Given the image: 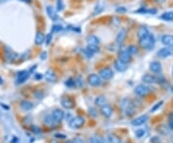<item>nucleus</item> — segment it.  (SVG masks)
I'll return each mask as SVG.
<instances>
[{"label": "nucleus", "instance_id": "nucleus-11", "mask_svg": "<svg viewBox=\"0 0 173 143\" xmlns=\"http://www.w3.org/2000/svg\"><path fill=\"white\" fill-rule=\"evenodd\" d=\"M118 60L127 65V63L131 61V55L127 52V50H121L118 54Z\"/></svg>", "mask_w": 173, "mask_h": 143}, {"label": "nucleus", "instance_id": "nucleus-36", "mask_svg": "<svg viewBox=\"0 0 173 143\" xmlns=\"http://www.w3.org/2000/svg\"><path fill=\"white\" fill-rule=\"evenodd\" d=\"M34 95H35V97L36 98H38V99H41V98H43V92H41V91H35L34 92Z\"/></svg>", "mask_w": 173, "mask_h": 143}, {"label": "nucleus", "instance_id": "nucleus-40", "mask_svg": "<svg viewBox=\"0 0 173 143\" xmlns=\"http://www.w3.org/2000/svg\"><path fill=\"white\" fill-rule=\"evenodd\" d=\"M73 143H85V141H84V139L83 138H81V137H75L74 139H73V141H72Z\"/></svg>", "mask_w": 173, "mask_h": 143}, {"label": "nucleus", "instance_id": "nucleus-14", "mask_svg": "<svg viewBox=\"0 0 173 143\" xmlns=\"http://www.w3.org/2000/svg\"><path fill=\"white\" fill-rule=\"evenodd\" d=\"M143 81L146 84H155V83H159V81L161 80L158 77L151 75V74H145L144 76H143Z\"/></svg>", "mask_w": 173, "mask_h": 143}, {"label": "nucleus", "instance_id": "nucleus-10", "mask_svg": "<svg viewBox=\"0 0 173 143\" xmlns=\"http://www.w3.org/2000/svg\"><path fill=\"white\" fill-rule=\"evenodd\" d=\"M148 120V115L147 114H144V115H140L139 116V117L135 118L134 120H132V122H131V124H132L133 126H141L143 125L146 121Z\"/></svg>", "mask_w": 173, "mask_h": 143}, {"label": "nucleus", "instance_id": "nucleus-51", "mask_svg": "<svg viewBox=\"0 0 173 143\" xmlns=\"http://www.w3.org/2000/svg\"><path fill=\"white\" fill-rule=\"evenodd\" d=\"M3 84V80L1 79V77H0V84Z\"/></svg>", "mask_w": 173, "mask_h": 143}, {"label": "nucleus", "instance_id": "nucleus-9", "mask_svg": "<svg viewBox=\"0 0 173 143\" xmlns=\"http://www.w3.org/2000/svg\"><path fill=\"white\" fill-rule=\"evenodd\" d=\"M30 76V71L27 70H24L21 71L18 74V77H17V84H23L24 82H26V80L29 78Z\"/></svg>", "mask_w": 173, "mask_h": 143}, {"label": "nucleus", "instance_id": "nucleus-15", "mask_svg": "<svg viewBox=\"0 0 173 143\" xmlns=\"http://www.w3.org/2000/svg\"><path fill=\"white\" fill-rule=\"evenodd\" d=\"M126 35H127V32L125 29H121L118 34L117 36V39H115V43H117V45H121L123 43V41L125 40V38H126Z\"/></svg>", "mask_w": 173, "mask_h": 143}, {"label": "nucleus", "instance_id": "nucleus-55", "mask_svg": "<svg viewBox=\"0 0 173 143\" xmlns=\"http://www.w3.org/2000/svg\"><path fill=\"white\" fill-rule=\"evenodd\" d=\"M172 74H173V69H172Z\"/></svg>", "mask_w": 173, "mask_h": 143}, {"label": "nucleus", "instance_id": "nucleus-12", "mask_svg": "<svg viewBox=\"0 0 173 143\" xmlns=\"http://www.w3.org/2000/svg\"><path fill=\"white\" fill-rule=\"evenodd\" d=\"M44 79L49 83H55L57 81V75L54 72V70L48 69L44 73Z\"/></svg>", "mask_w": 173, "mask_h": 143}, {"label": "nucleus", "instance_id": "nucleus-27", "mask_svg": "<svg viewBox=\"0 0 173 143\" xmlns=\"http://www.w3.org/2000/svg\"><path fill=\"white\" fill-rule=\"evenodd\" d=\"M88 143H104V140L102 137L98 135H93L88 139Z\"/></svg>", "mask_w": 173, "mask_h": 143}, {"label": "nucleus", "instance_id": "nucleus-49", "mask_svg": "<svg viewBox=\"0 0 173 143\" xmlns=\"http://www.w3.org/2000/svg\"><path fill=\"white\" fill-rule=\"evenodd\" d=\"M169 119L170 121H173V113H171V114L169 115Z\"/></svg>", "mask_w": 173, "mask_h": 143}, {"label": "nucleus", "instance_id": "nucleus-13", "mask_svg": "<svg viewBox=\"0 0 173 143\" xmlns=\"http://www.w3.org/2000/svg\"><path fill=\"white\" fill-rule=\"evenodd\" d=\"M161 41L165 47H172L173 46V35H165L162 37Z\"/></svg>", "mask_w": 173, "mask_h": 143}, {"label": "nucleus", "instance_id": "nucleus-21", "mask_svg": "<svg viewBox=\"0 0 173 143\" xmlns=\"http://www.w3.org/2000/svg\"><path fill=\"white\" fill-rule=\"evenodd\" d=\"M20 108L23 110H25V112H29V110H31L34 108V105L32 102L28 101V100H23V101L20 102Z\"/></svg>", "mask_w": 173, "mask_h": 143}, {"label": "nucleus", "instance_id": "nucleus-17", "mask_svg": "<svg viewBox=\"0 0 173 143\" xmlns=\"http://www.w3.org/2000/svg\"><path fill=\"white\" fill-rule=\"evenodd\" d=\"M46 13H47V15L49 17V18L52 19L53 21H56V20H58V18H59V17H58V14L56 13L55 9L52 6H47L46 7Z\"/></svg>", "mask_w": 173, "mask_h": 143}, {"label": "nucleus", "instance_id": "nucleus-25", "mask_svg": "<svg viewBox=\"0 0 173 143\" xmlns=\"http://www.w3.org/2000/svg\"><path fill=\"white\" fill-rule=\"evenodd\" d=\"M148 34H150V33H149V31H148L147 28L144 27V26H143V27H140V28L139 29V31H138L139 40L141 39V38H143V37H145V36H147Z\"/></svg>", "mask_w": 173, "mask_h": 143}, {"label": "nucleus", "instance_id": "nucleus-46", "mask_svg": "<svg viewBox=\"0 0 173 143\" xmlns=\"http://www.w3.org/2000/svg\"><path fill=\"white\" fill-rule=\"evenodd\" d=\"M45 58H46V53L43 52V53H41V55H40V59L41 60H45Z\"/></svg>", "mask_w": 173, "mask_h": 143}, {"label": "nucleus", "instance_id": "nucleus-29", "mask_svg": "<svg viewBox=\"0 0 173 143\" xmlns=\"http://www.w3.org/2000/svg\"><path fill=\"white\" fill-rule=\"evenodd\" d=\"M108 139H109L110 143H120V142H121L118 137L117 135H109Z\"/></svg>", "mask_w": 173, "mask_h": 143}, {"label": "nucleus", "instance_id": "nucleus-6", "mask_svg": "<svg viewBox=\"0 0 173 143\" xmlns=\"http://www.w3.org/2000/svg\"><path fill=\"white\" fill-rule=\"evenodd\" d=\"M99 76H100L102 79H104V80H110V79L113 78L114 72H113V70L111 69V68L105 67V68H103V69L100 70V72H99Z\"/></svg>", "mask_w": 173, "mask_h": 143}, {"label": "nucleus", "instance_id": "nucleus-24", "mask_svg": "<svg viewBox=\"0 0 173 143\" xmlns=\"http://www.w3.org/2000/svg\"><path fill=\"white\" fill-rule=\"evenodd\" d=\"M94 103H95V105L97 106V107L102 108L103 106L107 105V100H106V98H105L104 96H102V95H101V96H98V97L95 99Z\"/></svg>", "mask_w": 173, "mask_h": 143}, {"label": "nucleus", "instance_id": "nucleus-44", "mask_svg": "<svg viewBox=\"0 0 173 143\" xmlns=\"http://www.w3.org/2000/svg\"><path fill=\"white\" fill-rule=\"evenodd\" d=\"M117 13H125V12H126V9L123 8V7H119V8L117 9Z\"/></svg>", "mask_w": 173, "mask_h": 143}, {"label": "nucleus", "instance_id": "nucleus-34", "mask_svg": "<svg viewBox=\"0 0 173 143\" xmlns=\"http://www.w3.org/2000/svg\"><path fill=\"white\" fill-rule=\"evenodd\" d=\"M44 122H45L46 124L52 125V124H53V123L55 122V121L53 120V118H52V116L49 115V116H46V117L44 118Z\"/></svg>", "mask_w": 173, "mask_h": 143}, {"label": "nucleus", "instance_id": "nucleus-2", "mask_svg": "<svg viewBox=\"0 0 173 143\" xmlns=\"http://www.w3.org/2000/svg\"><path fill=\"white\" fill-rule=\"evenodd\" d=\"M120 108H121L127 115H132L135 113V107L134 104L132 103L130 99L128 98H124L121 102H120Z\"/></svg>", "mask_w": 173, "mask_h": 143}, {"label": "nucleus", "instance_id": "nucleus-22", "mask_svg": "<svg viewBox=\"0 0 173 143\" xmlns=\"http://www.w3.org/2000/svg\"><path fill=\"white\" fill-rule=\"evenodd\" d=\"M99 42L100 40H98L97 37L95 36H88L87 38V43L88 45H91V46H99Z\"/></svg>", "mask_w": 173, "mask_h": 143}, {"label": "nucleus", "instance_id": "nucleus-42", "mask_svg": "<svg viewBox=\"0 0 173 143\" xmlns=\"http://www.w3.org/2000/svg\"><path fill=\"white\" fill-rule=\"evenodd\" d=\"M51 38H52V36H51V33L48 34L47 36H45V40H46V44H49L50 43V40H51Z\"/></svg>", "mask_w": 173, "mask_h": 143}, {"label": "nucleus", "instance_id": "nucleus-23", "mask_svg": "<svg viewBox=\"0 0 173 143\" xmlns=\"http://www.w3.org/2000/svg\"><path fill=\"white\" fill-rule=\"evenodd\" d=\"M114 68L119 72H124L128 68V66L126 63H124L122 62H120L119 60H117L114 62Z\"/></svg>", "mask_w": 173, "mask_h": 143}, {"label": "nucleus", "instance_id": "nucleus-41", "mask_svg": "<svg viewBox=\"0 0 173 143\" xmlns=\"http://www.w3.org/2000/svg\"><path fill=\"white\" fill-rule=\"evenodd\" d=\"M88 112H90V114L91 115H92L93 116V117H95V116H96V110H94L93 108H91V109H88Z\"/></svg>", "mask_w": 173, "mask_h": 143}, {"label": "nucleus", "instance_id": "nucleus-54", "mask_svg": "<svg viewBox=\"0 0 173 143\" xmlns=\"http://www.w3.org/2000/svg\"><path fill=\"white\" fill-rule=\"evenodd\" d=\"M0 1H1V2H3V1H5V0H0Z\"/></svg>", "mask_w": 173, "mask_h": 143}, {"label": "nucleus", "instance_id": "nucleus-1", "mask_svg": "<svg viewBox=\"0 0 173 143\" xmlns=\"http://www.w3.org/2000/svg\"><path fill=\"white\" fill-rule=\"evenodd\" d=\"M139 45L144 49L150 50L155 45V38L153 35L148 34L147 36L143 37V38L139 39Z\"/></svg>", "mask_w": 173, "mask_h": 143}, {"label": "nucleus", "instance_id": "nucleus-18", "mask_svg": "<svg viewBox=\"0 0 173 143\" xmlns=\"http://www.w3.org/2000/svg\"><path fill=\"white\" fill-rule=\"evenodd\" d=\"M100 112L105 117H107V118L111 117V116L113 115V109L110 107L109 105H105L102 108H100Z\"/></svg>", "mask_w": 173, "mask_h": 143}, {"label": "nucleus", "instance_id": "nucleus-43", "mask_svg": "<svg viewBox=\"0 0 173 143\" xmlns=\"http://www.w3.org/2000/svg\"><path fill=\"white\" fill-rule=\"evenodd\" d=\"M32 130L34 131V133H38V134H40V130L39 129V127H35V126H33L32 127Z\"/></svg>", "mask_w": 173, "mask_h": 143}, {"label": "nucleus", "instance_id": "nucleus-47", "mask_svg": "<svg viewBox=\"0 0 173 143\" xmlns=\"http://www.w3.org/2000/svg\"><path fill=\"white\" fill-rule=\"evenodd\" d=\"M169 128L173 131V121H169Z\"/></svg>", "mask_w": 173, "mask_h": 143}, {"label": "nucleus", "instance_id": "nucleus-53", "mask_svg": "<svg viewBox=\"0 0 173 143\" xmlns=\"http://www.w3.org/2000/svg\"><path fill=\"white\" fill-rule=\"evenodd\" d=\"M171 91H172V92H173V87H171Z\"/></svg>", "mask_w": 173, "mask_h": 143}, {"label": "nucleus", "instance_id": "nucleus-26", "mask_svg": "<svg viewBox=\"0 0 173 143\" xmlns=\"http://www.w3.org/2000/svg\"><path fill=\"white\" fill-rule=\"evenodd\" d=\"M161 18L165 21H172L173 20V12H165L161 15Z\"/></svg>", "mask_w": 173, "mask_h": 143}, {"label": "nucleus", "instance_id": "nucleus-5", "mask_svg": "<svg viewBox=\"0 0 173 143\" xmlns=\"http://www.w3.org/2000/svg\"><path fill=\"white\" fill-rule=\"evenodd\" d=\"M149 92H150V87L145 86V84H139V86H137V87L135 88V93L141 97L146 96Z\"/></svg>", "mask_w": 173, "mask_h": 143}, {"label": "nucleus", "instance_id": "nucleus-56", "mask_svg": "<svg viewBox=\"0 0 173 143\" xmlns=\"http://www.w3.org/2000/svg\"><path fill=\"white\" fill-rule=\"evenodd\" d=\"M120 143H122V142H120Z\"/></svg>", "mask_w": 173, "mask_h": 143}, {"label": "nucleus", "instance_id": "nucleus-8", "mask_svg": "<svg viewBox=\"0 0 173 143\" xmlns=\"http://www.w3.org/2000/svg\"><path fill=\"white\" fill-rule=\"evenodd\" d=\"M51 116H52V118H53V120L55 121V122H60V121H62V119H64L65 113L60 109H56V110H53V112H52Z\"/></svg>", "mask_w": 173, "mask_h": 143}, {"label": "nucleus", "instance_id": "nucleus-39", "mask_svg": "<svg viewBox=\"0 0 173 143\" xmlns=\"http://www.w3.org/2000/svg\"><path fill=\"white\" fill-rule=\"evenodd\" d=\"M162 101H161V102H159V103H157L156 106H154V107L151 109V112H155V110H158V109L161 107V106H162Z\"/></svg>", "mask_w": 173, "mask_h": 143}, {"label": "nucleus", "instance_id": "nucleus-32", "mask_svg": "<svg viewBox=\"0 0 173 143\" xmlns=\"http://www.w3.org/2000/svg\"><path fill=\"white\" fill-rule=\"evenodd\" d=\"M74 82H75V87H81L83 86V84H84L83 79H82L81 77L76 78L75 80H74Z\"/></svg>", "mask_w": 173, "mask_h": 143}, {"label": "nucleus", "instance_id": "nucleus-28", "mask_svg": "<svg viewBox=\"0 0 173 143\" xmlns=\"http://www.w3.org/2000/svg\"><path fill=\"white\" fill-rule=\"evenodd\" d=\"M136 13H139V14H155L157 13V10L156 9H149V10H147V9L143 8V9L138 10Z\"/></svg>", "mask_w": 173, "mask_h": 143}, {"label": "nucleus", "instance_id": "nucleus-31", "mask_svg": "<svg viewBox=\"0 0 173 143\" xmlns=\"http://www.w3.org/2000/svg\"><path fill=\"white\" fill-rule=\"evenodd\" d=\"M135 135H136V136L138 137V138H140V137L144 136L145 131H144L143 129H139V130H137V131L135 132Z\"/></svg>", "mask_w": 173, "mask_h": 143}, {"label": "nucleus", "instance_id": "nucleus-7", "mask_svg": "<svg viewBox=\"0 0 173 143\" xmlns=\"http://www.w3.org/2000/svg\"><path fill=\"white\" fill-rule=\"evenodd\" d=\"M157 55L160 58H162V59H165V58L173 55V48H171V47H164V48L159 50Z\"/></svg>", "mask_w": 173, "mask_h": 143}, {"label": "nucleus", "instance_id": "nucleus-38", "mask_svg": "<svg viewBox=\"0 0 173 143\" xmlns=\"http://www.w3.org/2000/svg\"><path fill=\"white\" fill-rule=\"evenodd\" d=\"M54 136L56 137V138H60V139H65L66 138V135H64V134H60V133H56L55 135H54Z\"/></svg>", "mask_w": 173, "mask_h": 143}, {"label": "nucleus", "instance_id": "nucleus-33", "mask_svg": "<svg viewBox=\"0 0 173 143\" xmlns=\"http://www.w3.org/2000/svg\"><path fill=\"white\" fill-rule=\"evenodd\" d=\"M65 8V5H64V2H62V0H57V10L58 11H62Z\"/></svg>", "mask_w": 173, "mask_h": 143}, {"label": "nucleus", "instance_id": "nucleus-30", "mask_svg": "<svg viewBox=\"0 0 173 143\" xmlns=\"http://www.w3.org/2000/svg\"><path fill=\"white\" fill-rule=\"evenodd\" d=\"M127 52L129 53V54L132 56L134 54H136V53L138 52V48H137V46H135V45H130L128 48H127Z\"/></svg>", "mask_w": 173, "mask_h": 143}, {"label": "nucleus", "instance_id": "nucleus-35", "mask_svg": "<svg viewBox=\"0 0 173 143\" xmlns=\"http://www.w3.org/2000/svg\"><path fill=\"white\" fill-rule=\"evenodd\" d=\"M66 86L69 87H72L75 86V82L74 80H72V79H69V80H66Z\"/></svg>", "mask_w": 173, "mask_h": 143}, {"label": "nucleus", "instance_id": "nucleus-57", "mask_svg": "<svg viewBox=\"0 0 173 143\" xmlns=\"http://www.w3.org/2000/svg\"><path fill=\"white\" fill-rule=\"evenodd\" d=\"M54 143H56V142H54Z\"/></svg>", "mask_w": 173, "mask_h": 143}, {"label": "nucleus", "instance_id": "nucleus-37", "mask_svg": "<svg viewBox=\"0 0 173 143\" xmlns=\"http://www.w3.org/2000/svg\"><path fill=\"white\" fill-rule=\"evenodd\" d=\"M62 30V26L61 25H54L53 28H52V32H59Z\"/></svg>", "mask_w": 173, "mask_h": 143}, {"label": "nucleus", "instance_id": "nucleus-45", "mask_svg": "<svg viewBox=\"0 0 173 143\" xmlns=\"http://www.w3.org/2000/svg\"><path fill=\"white\" fill-rule=\"evenodd\" d=\"M41 77H43V76H41L40 73H37L36 75H35V79H36V80H40V79H41Z\"/></svg>", "mask_w": 173, "mask_h": 143}, {"label": "nucleus", "instance_id": "nucleus-3", "mask_svg": "<svg viewBox=\"0 0 173 143\" xmlns=\"http://www.w3.org/2000/svg\"><path fill=\"white\" fill-rule=\"evenodd\" d=\"M86 120L83 116H75L69 121V127L72 129H80L85 124Z\"/></svg>", "mask_w": 173, "mask_h": 143}, {"label": "nucleus", "instance_id": "nucleus-50", "mask_svg": "<svg viewBox=\"0 0 173 143\" xmlns=\"http://www.w3.org/2000/svg\"><path fill=\"white\" fill-rule=\"evenodd\" d=\"M21 1H24V2H27V3H30L31 0H21Z\"/></svg>", "mask_w": 173, "mask_h": 143}, {"label": "nucleus", "instance_id": "nucleus-19", "mask_svg": "<svg viewBox=\"0 0 173 143\" xmlns=\"http://www.w3.org/2000/svg\"><path fill=\"white\" fill-rule=\"evenodd\" d=\"M45 41V35L43 32H37L35 37V43L37 45H41Z\"/></svg>", "mask_w": 173, "mask_h": 143}, {"label": "nucleus", "instance_id": "nucleus-52", "mask_svg": "<svg viewBox=\"0 0 173 143\" xmlns=\"http://www.w3.org/2000/svg\"><path fill=\"white\" fill-rule=\"evenodd\" d=\"M66 143H73V142H72V141H70V140H69V141H66Z\"/></svg>", "mask_w": 173, "mask_h": 143}, {"label": "nucleus", "instance_id": "nucleus-20", "mask_svg": "<svg viewBox=\"0 0 173 143\" xmlns=\"http://www.w3.org/2000/svg\"><path fill=\"white\" fill-rule=\"evenodd\" d=\"M149 68H150V70H151L152 72H154V73H160V72L162 71V65H161V62L155 61V62H152L150 63Z\"/></svg>", "mask_w": 173, "mask_h": 143}, {"label": "nucleus", "instance_id": "nucleus-48", "mask_svg": "<svg viewBox=\"0 0 173 143\" xmlns=\"http://www.w3.org/2000/svg\"><path fill=\"white\" fill-rule=\"evenodd\" d=\"M155 1H156L157 3H160V4H161V3H164L165 0H155Z\"/></svg>", "mask_w": 173, "mask_h": 143}, {"label": "nucleus", "instance_id": "nucleus-4", "mask_svg": "<svg viewBox=\"0 0 173 143\" xmlns=\"http://www.w3.org/2000/svg\"><path fill=\"white\" fill-rule=\"evenodd\" d=\"M88 82L92 87H99L102 84V79L100 76L97 75V74L92 73L88 77Z\"/></svg>", "mask_w": 173, "mask_h": 143}, {"label": "nucleus", "instance_id": "nucleus-16", "mask_svg": "<svg viewBox=\"0 0 173 143\" xmlns=\"http://www.w3.org/2000/svg\"><path fill=\"white\" fill-rule=\"evenodd\" d=\"M61 104L62 107L67 110H70L74 107V103H73V101L69 97H62L61 100Z\"/></svg>", "mask_w": 173, "mask_h": 143}]
</instances>
